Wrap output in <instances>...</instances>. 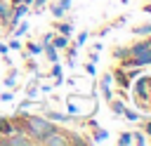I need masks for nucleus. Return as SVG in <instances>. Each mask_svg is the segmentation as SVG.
<instances>
[{
  "instance_id": "nucleus-26",
  "label": "nucleus",
  "mask_w": 151,
  "mask_h": 146,
  "mask_svg": "<svg viewBox=\"0 0 151 146\" xmlns=\"http://www.w3.org/2000/svg\"><path fill=\"white\" fill-rule=\"evenodd\" d=\"M85 73H87V75H94V73H97V66H94V61H87V64H85Z\"/></svg>"
},
{
  "instance_id": "nucleus-22",
  "label": "nucleus",
  "mask_w": 151,
  "mask_h": 146,
  "mask_svg": "<svg viewBox=\"0 0 151 146\" xmlns=\"http://www.w3.org/2000/svg\"><path fill=\"white\" fill-rule=\"evenodd\" d=\"M123 118H127V120H139L142 115H139L137 111H132V108H127V106H125V111H123Z\"/></svg>"
},
{
  "instance_id": "nucleus-10",
  "label": "nucleus",
  "mask_w": 151,
  "mask_h": 146,
  "mask_svg": "<svg viewBox=\"0 0 151 146\" xmlns=\"http://www.w3.org/2000/svg\"><path fill=\"white\" fill-rule=\"evenodd\" d=\"M54 31L61 33V35H71L73 33V26L71 24H64V21H54Z\"/></svg>"
},
{
  "instance_id": "nucleus-18",
  "label": "nucleus",
  "mask_w": 151,
  "mask_h": 146,
  "mask_svg": "<svg viewBox=\"0 0 151 146\" xmlns=\"http://www.w3.org/2000/svg\"><path fill=\"white\" fill-rule=\"evenodd\" d=\"M116 80H118V82H120L123 87H127V85H130V80H127V71L118 68V71H116Z\"/></svg>"
},
{
  "instance_id": "nucleus-28",
  "label": "nucleus",
  "mask_w": 151,
  "mask_h": 146,
  "mask_svg": "<svg viewBox=\"0 0 151 146\" xmlns=\"http://www.w3.org/2000/svg\"><path fill=\"white\" fill-rule=\"evenodd\" d=\"M0 99H2V101H12V99H14V92H2Z\"/></svg>"
},
{
  "instance_id": "nucleus-24",
  "label": "nucleus",
  "mask_w": 151,
  "mask_h": 146,
  "mask_svg": "<svg viewBox=\"0 0 151 146\" xmlns=\"http://www.w3.org/2000/svg\"><path fill=\"white\" fill-rule=\"evenodd\" d=\"M127 57V47H116L113 49V59H125Z\"/></svg>"
},
{
  "instance_id": "nucleus-25",
  "label": "nucleus",
  "mask_w": 151,
  "mask_h": 146,
  "mask_svg": "<svg viewBox=\"0 0 151 146\" xmlns=\"http://www.w3.org/2000/svg\"><path fill=\"white\" fill-rule=\"evenodd\" d=\"M132 141H134V144H139V146H142V144H146L144 132H132Z\"/></svg>"
},
{
  "instance_id": "nucleus-20",
  "label": "nucleus",
  "mask_w": 151,
  "mask_h": 146,
  "mask_svg": "<svg viewBox=\"0 0 151 146\" xmlns=\"http://www.w3.org/2000/svg\"><path fill=\"white\" fill-rule=\"evenodd\" d=\"M50 12L54 14V19H59V16H64V14H66V9H64V7L59 5V2H54V5H50Z\"/></svg>"
},
{
  "instance_id": "nucleus-36",
  "label": "nucleus",
  "mask_w": 151,
  "mask_h": 146,
  "mask_svg": "<svg viewBox=\"0 0 151 146\" xmlns=\"http://www.w3.org/2000/svg\"><path fill=\"white\" fill-rule=\"evenodd\" d=\"M146 132H149V134H151V122H149V125H146Z\"/></svg>"
},
{
  "instance_id": "nucleus-4",
  "label": "nucleus",
  "mask_w": 151,
  "mask_h": 146,
  "mask_svg": "<svg viewBox=\"0 0 151 146\" xmlns=\"http://www.w3.org/2000/svg\"><path fill=\"white\" fill-rule=\"evenodd\" d=\"M40 144H42V146H68V144H71V139L66 137V132L54 130V132H50Z\"/></svg>"
},
{
  "instance_id": "nucleus-21",
  "label": "nucleus",
  "mask_w": 151,
  "mask_h": 146,
  "mask_svg": "<svg viewBox=\"0 0 151 146\" xmlns=\"http://www.w3.org/2000/svg\"><path fill=\"white\" fill-rule=\"evenodd\" d=\"M118 144H120V146H130V144H132V132H120Z\"/></svg>"
},
{
  "instance_id": "nucleus-17",
  "label": "nucleus",
  "mask_w": 151,
  "mask_h": 146,
  "mask_svg": "<svg viewBox=\"0 0 151 146\" xmlns=\"http://www.w3.org/2000/svg\"><path fill=\"white\" fill-rule=\"evenodd\" d=\"M26 33H28V21H21V24L14 26V38H21V35H26Z\"/></svg>"
},
{
  "instance_id": "nucleus-27",
  "label": "nucleus",
  "mask_w": 151,
  "mask_h": 146,
  "mask_svg": "<svg viewBox=\"0 0 151 146\" xmlns=\"http://www.w3.org/2000/svg\"><path fill=\"white\" fill-rule=\"evenodd\" d=\"M9 49H21V40L19 38H14V40H9V45H7Z\"/></svg>"
},
{
  "instance_id": "nucleus-12",
  "label": "nucleus",
  "mask_w": 151,
  "mask_h": 146,
  "mask_svg": "<svg viewBox=\"0 0 151 146\" xmlns=\"http://www.w3.org/2000/svg\"><path fill=\"white\" fill-rule=\"evenodd\" d=\"M50 78L54 80V85H61V82H64V78H61V66H59V61H57V64H52V73H50Z\"/></svg>"
},
{
  "instance_id": "nucleus-33",
  "label": "nucleus",
  "mask_w": 151,
  "mask_h": 146,
  "mask_svg": "<svg viewBox=\"0 0 151 146\" xmlns=\"http://www.w3.org/2000/svg\"><path fill=\"white\" fill-rule=\"evenodd\" d=\"M144 106H146V108H149V111H151V92H149V101H146V104H144Z\"/></svg>"
},
{
  "instance_id": "nucleus-14",
  "label": "nucleus",
  "mask_w": 151,
  "mask_h": 146,
  "mask_svg": "<svg viewBox=\"0 0 151 146\" xmlns=\"http://www.w3.org/2000/svg\"><path fill=\"white\" fill-rule=\"evenodd\" d=\"M132 33H134V35H149V33H151V21H149V24L132 26Z\"/></svg>"
},
{
  "instance_id": "nucleus-5",
  "label": "nucleus",
  "mask_w": 151,
  "mask_h": 146,
  "mask_svg": "<svg viewBox=\"0 0 151 146\" xmlns=\"http://www.w3.org/2000/svg\"><path fill=\"white\" fill-rule=\"evenodd\" d=\"M40 45H42V52H45L47 61H50V64H57V61H59V54H57L59 49L52 45V40H45V42H40Z\"/></svg>"
},
{
  "instance_id": "nucleus-34",
  "label": "nucleus",
  "mask_w": 151,
  "mask_h": 146,
  "mask_svg": "<svg viewBox=\"0 0 151 146\" xmlns=\"http://www.w3.org/2000/svg\"><path fill=\"white\" fill-rule=\"evenodd\" d=\"M144 12H146V14H151V5H144Z\"/></svg>"
},
{
  "instance_id": "nucleus-15",
  "label": "nucleus",
  "mask_w": 151,
  "mask_h": 146,
  "mask_svg": "<svg viewBox=\"0 0 151 146\" xmlns=\"http://www.w3.org/2000/svg\"><path fill=\"white\" fill-rule=\"evenodd\" d=\"M14 132V125H12V120H7V118H0V134H12Z\"/></svg>"
},
{
  "instance_id": "nucleus-31",
  "label": "nucleus",
  "mask_w": 151,
  "mask_h": 146,
  "mask_svg": "<svg viewBox=\"0 0 151 146\" xmlns=\"http://www.w3.org/2000/svg\"><path fill=\"white\" fill-rule=\"evenodd\" d=\"M97 59H99V52H94V49H92V52H90V61H94V64H97Z\"/></svg>"
},
{
  "instance_id": "nucleus-7",
  "label": "nucleus",
  "mask_w": 151,
  "mask_h": 146,
  "mask_svg": "<svg viewBox=\"0 0 151 146\" xmlns=\"http://www.w3.org/2000/svg\"><path fill=\"white\" fill-rule=\"evenodd\" d=\"M52 45H54L57 49H66V47L71 45V38H68V35H61V33H57V35H52Z\"/></svg>"
},
{
  "instance_id": "nucleus-1",
  "label": "nucleus",
  "mask_w": 151,
  "mask_h": 146,
  "mask_svg": "<svg viewBox=\"0 0 151 146\" xmlns=\"http://www.w3.org/2000/svg\"><path fill=\"white\" fill-rule=\"evenodd\" d=\"M12 125H14L19 132L28 134V137L33 139V144H40L50 132H54V130H57V125H54L50 118H42V115H38V113H26L24 108L14 113Z\"/></svg>"
},
{
  "instance_id": "nucleus-8",
  "label": "nucleus",
  "mask_w": 151,
  "mask_h": 146,
  "mask_svg": "<svg viewBox=\"0 0 151 146\" xmlns=\"http://www.w3.org/2000/svg\"><path fill=\"white\" fill-rule=\"evenodd\" d=\"M9 16H12V5L7 2V0H0V21H9Z\"/></svg>"
},
{
  "instance_id": "nucleus-37",
  "label": "nucleus",
  "mask_w": 151,
  "mask_h": 146,
  "mask_svg": "<svg viewBox=\"0 0 151 146\" xmlns=\"http://www.w3.org/2000/svg\"><path fill=\"white\" fill-rule=\"evenodd\" d=\"M146 40H149V45H151V33H149V35H146Z\"/></svg>"
},
{
  "instance_id": "nucleus-3",
  "label": "nucleus",
  "mask_w": 151,
  "mask_h": 146,
  "mask_svg": "<svg viewBox=\"0 0 151 146\" xmlns=\"http://www.w3.org/2000/svg\"><path fill=\"white\" fill-rule=\"evenodd\" d=\"M0 144H2V146H31V144H33V139H31V137H26L24 132H12V134L0 137Z\"/></svg>"
},
{
  "instance_id": "nucleus-16",
  "label": "nucleus",
  "mask_w": 151,
  "mask_h": 146,
  "mask_svg": "<svg viewBox=\"0 0 151 146\" xmlns=\"http://www.w3.org/2000/svg\"><path fill=\"white\" fill-rule=\"evenodd\" d=\"M2 82H5L7 87H17V68H12V71L2 78Z\"/></svg>"
},
{
  "instance_id": "nucleus-9",
  "label": "nucleus",
  "mask_w": 151,
  "mask_h": 146,
  "mask_svg": "<svg viewBox=\"0 0 151 146\" xmlns=\"http://www.w3.org/2000/svg\"><path fill=\"white\" fill-rule=\"evenodd\" d=\"M109 106H111V113L113 115H123V111H125V104L123 101H118V99H109Z\"/></svg>"
},
{
  "instance_id": "nucleus-32",
  "label": "nucleus",
  "mask_w": 151,
  "mask_h": 146,
  "mask_svg": "<svg viewBox=\"0 0 151 146\" xmlns=\"http://www.w3.org/2000/svg\"><path fill=\"white\" fill-rule=\"evenodd\" d=\"M68 113H78V106L73 101H68Z\"/></svg>"
},
{
  "instance_id": "nucleus-23",
  "label": "nucleus",
  "mask_w": 151,
  "mask_h": 146,
  "mask_svg": "<svg viewBox=\"0 0 151 146\" xmlns=\"http://www.w3.org/2000/svg\"><path fill=\"white\" fill-rule=\"evenodd\" d=\"M87 38H90V33H87V31H80V33H78V40H76V47H83V45L87 42Z\"/></svg>"
},
{
  "instance_id": "nucleus-13",
  "label": "nucleus",
  "mask_w": 151,
  "mask_h": 146,
  "mask_svg": "<svg viewBox=\"0 0 151 146\" xmlns=\"http://www.w3.org/2000/svg\"><path fill=\"white\" fill-rule=\"evenodd\" d=\"M47 118H50L52 122H66V120H71V113H57V111H50Z\"/></svg>"
},
{
  "instance_id": "nucleus-2",
  "label": "nucleus",
  "mask_w": 151,
  "mask_h": 146,
  "mask_svg": "<svg viewBox=\"0 0 151 146\" xmlns=\"http://www.w3.org/2000/svg\"><path fill=\"white\" fill-rule=\"evenodd\" d=\"M127 61H125V66H134V68H139V66H151V45H149V40H139V42H134V45H130L127 47Z\"/></svg>"
},
{
  "instance_id": "nucleus-11",
  "label": "nucleus",
  "mask_w": 151,
  "mask_h": 146,
  "mask_svg": "<svg viewBox=\"0 0 151 146\" xmlns=\"http://www.w3.org/2000/svg\"><path fill=\"white\" fill-rule=\"evenodd\" d=\"M35 54H42V45H40V42H28L24 57H35Z\"/></svg>"
},
{
  "instance_id": "nucleus-29",
  "label": "nucleus",
  "mask_w": 151,
  "mask_h": 146,
  "mask_svg": "<svg viewBox=\"0 0 151 146\" xmlns=\"http://www.w3.org/2000/svg\"><path fill=\"white\" fill-rule=\"evenodd\" d=\"M45 2H47V0H33V2H31V5H33V7H35V9H38V12H40V9H42V7H45Z\"/></svg>"
},
{
  "instance_id": "nucleus-30",
  "label": "nucleus",
  "mask_w": 151,
  "mask_h": 146,
  "mask_svg": "<svg viewBox=\"0 0 151 146\" xmlns=\"http://www.w3.org/2000/svg\"><path fill=\"white\" fill-rule=\"evenodd\" d=\"M57 2H59V5H61V7L66 9V12H68V9H71V2H73V0H57Z\"/></svg>"
},
{
  "instance_id": "nucleus-35",
  "label": "nucleus",
  "mask_w": 151,
  "mask_h": 146,
  "mask_svg": "<svg viewBox=\"0 0 151 146\" xmlns=\"http://www.w3.org/2000/svg\"><path fill=\"white\" fill-rule=\"evenodd\" d=\"M24 0H9V5H21Z\"/></svg>"
},
{
  "instance_id": "nucleus-19",
  "label": "nucleus",
  "mask_w": 151,
  "mask_h": 146,
  "mask_svg": "<svg viewBox=\"0 0 151 146\" xmlns=\"http://www.w3.org/2000/svg\"><path fill=\"white\" fill-rule=\"evenodd\" d=\"M92 139H94V141H106V139H109V132H106V130H99V127L94 125V134H92Z\"/></svg>"
},
{
  "instance_id": "nucleus-6",
  "label": "nucleus",
  "mask_w": 151,
  "mask_h": 146,
  "mask_svg": "<svg viewBox=\"0 0 151 146\" xmlns=\"http://www.w3.org/2000/svg\"><path fill=\"white\" fill-rule=\"evenodd\" d=\"M111 80H113V75H111V73H104V75H101V82H99V87H101V97H104L106 101L113 97V94H111Z\"/></svg>"
}]
</instances>
